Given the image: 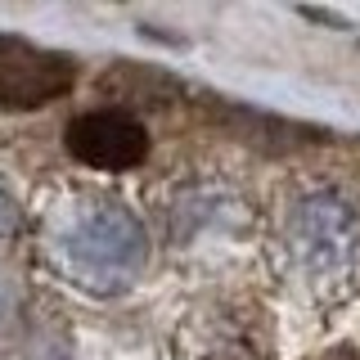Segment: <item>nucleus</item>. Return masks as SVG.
Listing matches in <instances>:
<instances>
[{
  "label": "nucleus",
  "mask_w": 360,
  "mask_h": 360,
  "mask_svg": "<svg viewBox=\"0 0 360 360\" xmlns=\"http://www.w3.org/2000/svg\"><path fill=\"white\" fill-rule=\"evenodd\" d=\"M37 257L77 292L117 297L149 266V234L112 194L59 189L37 212Z\"/></svg>",
  "instance_id": "obj_1"
},
{
  "label": "nucleus",
  "mask_w": 360,
  "mask_h": 360,
  "mask_svg": "<svg viewBox=\"0 0 360 360\" xmlns=\"http://www.w3.org/2000/svg\"><path fill=\"white\" fill-rule=\"evenodd\" d=\"M270 262L292 297L333 307L360 284V217L338 189L307 185L279 202Z\"/></svg>",
  "instance_id": "obj_2"
},
{
  "label": "nucleus",
  "mask_w": 360,
  "mask_h": 360,
  "mask_svg": "<svg viewBox=\"0 0 360 360\" xmlns=\"http://www.w3.org/2000/svg\"><path fill=\"white\" fill-rule=\"evenodd\" d=\"M68 86H72V59L18 37H0V108L5 112H32L59 99Z\"/></svg>",
  "instance_id": "obj_3"
},
{
  "label": "nucleus",
  "mask_w": 360,
  "mask_h": 360,
  "mask_svg": "<svg viewBox=\"0 0 360 360\" xmlns=\"http://www.w3.org/2000/svg\"><path fill=\"white\" fill-rule=\"evenodd\" d=\"M68 153L86 167H99V172H127V167H135L149 153V135H144V127L131 112L95 108V112L72 117V127H68Z\"/></svg>",
  "instance_id": "obj_4"
},
{
  "label": "nucleus",
  "mask_w": 360,
  "mask_h": 360,
  "mask_svg": "<svg viewBox=\"0 0 360 360\" xmlns=\"http://www.w3.org/2000/svg\"><path fill=\"white\" fill-rule=\"evenodd\" d=\"M18 225H22V207H18V198L9 194L5 185H0V243H5V239H14V234H18Z\"/></svg>",
  "instance_id": "obj_5"
},
{
  "label": "nucleus",
  "mask_w": 360,
  "mask_h": 360,
  "mask_svg": "<svg viewBox=\"0 0 360 360\" xmlns=\"http://www.w3.org/2000/svg\"><path fill=\"white\" fill-rule=\"evenodd\" d=\"M342 360H360V356H342Z\"/></svg>",
  "instance_id": "obj_6"
}]
</instances>
